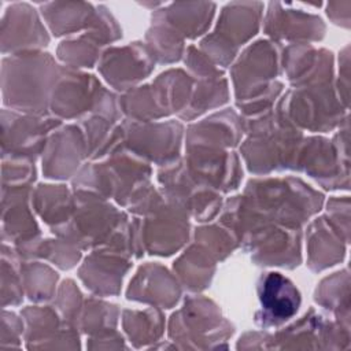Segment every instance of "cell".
Masks as SVG:
<instances>
[{
  "mask_svg": "<svg viewBox=\"0 0 351 351\" xmlns=\"http://www.w3.org/2000/svg\"><path fill=\"white\" fill-rule=\"evenodd\" d=\"M261 302L273 318L287 319L296 313L299 295L285 277L280 273H270L263 282Z\"/></svg>",
  "mask_w": 351,
  "mask_h": 351,
  "instance_id": "1",
  "label": "cell"
}]
</instances>
